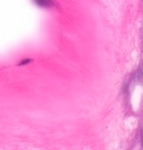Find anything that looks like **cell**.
Here are the masks:
<instances>
[{
    "instance_id": "1",
    "label": "cell",
    "mask_w": 143,
    "mask_h": 150,
    "mask_svg": "<svg viewBox=\"0 0 143 150\" xmlns=\"http://www.w3.org/2000/svg\"><path fill=\"white\" fill-rule=\"evenodd\" d=\"M35 2L38 3L40 6H42V7H51V6L53 5V2L51 1V0H35Z\"/></svg>"
}]
</instances>
